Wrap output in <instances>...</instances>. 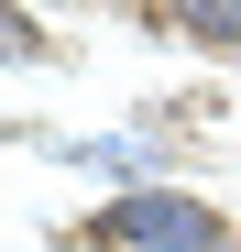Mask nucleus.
<instances>
[{"instance_id": "f257e3e1", "label": "nucleus", "mask_w": 241, "mask_h": 252, "mask_svg": "<svg viewBox=\"0 0 241 252\" xmlns=\"http://www.w3.org/2000/svg\"><path fill=\"white\" fill-rule=\"evenodd\" d=\"M77 252H230V220L186 187H120L77 220Z\"/></svg>"}, {"instance_id": "f03ea898", "label": "nucleus", "mask_w": 241, "mask_h": 252, "mask_svg": "<svg viewBox=\"0 0 241 252\" xmlns=\"http://www.w3.org/2000/svg\"><path fill=\"white\" fill-rule=\"evenodd\" d=\"M186 44H209V55H241V0H165Z\"/></svg>"}, {"instance_id": "7ed1b4c3", "label": "nucleus", "mask_w": 241, "mask_h": 252, "mask_svg": "<svg viewBox=\"0 0 241 252\" xmlns=\"http://www.w3.org/2000/svg\"><path fill=\"white\" fill-rule=\"evenodd\" d=\"M77 164H110V176H132V187H165V154L132 143V132H110V143H66Z\"/></svg>"}, {"instance_id": "20e7f679", "label": "nucleus", "mask_w": 241, "mask_h": 252, "mask_svg": "<svg viewBox=\"0 0 241 252\" xmlns=\"http://www.w3.org/2000/svg\"><path fill=\"white\" fill-rule=\"evenodd\" d=\"M0 44H11V66L44 55V22H33V0H11V22H0Z\"/></svg>"}, {"instance_id": "39448f33", "label": "nucleus", "mask_w": 241, "mask_h": 252, "mask_svg": "<svg viewBox=\"0 0 241 252\" xmlns=\"http://www.w3.org/2000/svg\"><path fill=\"white\" fill-rule=\"evenodd\" d=\"M88 11H132V0H88Z\"/></svg>"}, {"instance_id": "423d86ee", "label": "nucleus", "mask_w": 241, "mask_h": 252, "mask_svg": "<svg viewBox=\"0 0 241 252\" xmlns=\"http://www.w3.org/2000/svg\"><path fill=\"white\" fill-rule=\"evenodd\" d=\"M230 252H241V241H230Z\"/></svg>"}]
</instances>
